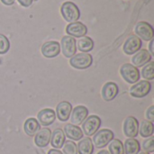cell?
Instances as JSON below:
<instances>
[{
    "label": "cell",
    "instance_id": "obj_29",
    "mask_svg": "<svg viewBox=\"0 0 154 154\" xmlns=\"http://www.w3.org/2000/svg\"><path fill=\"white\" fill-rule=\"evenodd\" d=\"M10 49V42L8 38L0 33V54L6 53Z\"/></svg>",
    "mask_w": 154,
    "mask_h": 154
},
{
    "label": "cell",
    "instance_id": "obj_36",
    "mask_svg": "<svg viewBox=\"0 0 154 154\" xmlns=\"http://www.w3.org/2000/svg\"><path fill=\"white\" fill-rule=\"evenodd\" d=\"M97 154H110V153H109V152H108V151H106V150H102V151H100V152H99Z\"/></svg>",
    "mask_w": 154,
    "mask_h": 154
},
{
    "label": "cell",
    "instance_id": "obj_32",
    "mask_svg": "<svg viewBox=\"0 0 154 154\" xmlns=\"http://www.w3.org/2000/svg\"><path fill=\"white\" fill-rule=\"evenodd\" d=\"M17 1L23 7H29L30 5H32L33 2V0H17Z\"/></svg>",
    "mask_w": 154,
    "mask_h": 154
},
{
    "label": "cell",
    "instance_id": "obj_30",
    "mask_svg": "<svg viewBox=\"0 0 154 154\" xmlns=\"http://www.w3.org/2000/svg\"><path fill=\"white\" fill-rule=\"evenodd\" d=\"M143 148L146 152H154V137H148L147 140L143 141Z\"/></svg>",
    "mask_w": 154,
    "mask_h": 154
},
{
    "label": "cell",
    "instance_id": "obj_17",
    "mask_svg": "<svg viewBox=\"0 0 154 154\" xmlns=\"http://www.w3.org/2000/svg\"><path fill=\"white\" fill-rule=\"evenodd\" d=\"M37 117H38V122L40 125L43 126H49L52 123H54L56 119V114L53 111V109L45 108V109L41 110L38 113Z\"/></svg>",
    "mask_w": 154,
    "mask_h": 154
},
{
    "label": "cell",
    "instance_id": "obj_12",
    "mask_svg": "<svg viewBox=\"0 0 154 154\" xmlns=\"http://www.w3.org/2000/svg\"><path fill=\"white\" fill-rule=\"evenodd\" d=\"M60 52V44L56 41H50L42 46V53L44 57L51 59L57 57Z\"/></svg>",
    "mask_w": 154,
    "mask_h": 154
},
{
    "label": "cell",
    "instance_id": "obj_24",
    "mask_svg": "<svg viewBox=\"0 0 154 154\" xmlns=\"http://www.w3.org/2000/svg\"><path fill=\"white\" fill-rule=\"evenodd\" d=\"M78 48L81 52H89L94 48V42L90 37L83 36L78 42Z\"/></svg>",
    "mask_w": 154,
    "mask_h": 154
},
{
    "label": "cell",
    "instance_id": "obj_33",
    "mask_svg": "<svg viewBox=\"0 0 154 154\" xmlns=\"http://www.w3.org/2000/svg\"><path fill=\"white\" fill-rule=\"evenodd\" d=\"M153 45H154V39H152V40H151L150 44H149V51H150L149 52L151 53V55H152V56H154Z\"/></svg>",
    "mask_w": 154,
    "mask_h": 154
},
{
    "label": "cell",
    "instance_id": "obj_5",
    "mask_svg": "<svg viewBox=\"0 0 154 154\" xmlns=\"http://www.w3.org/2000/svg\"><path fill=\"white\" fill-rule=\"evenodd\" d=\"M114 139V133L109 129H103L97 132L93 137V143L98 149L106 147Z\"/></svg>",
    "mask_w": 154,
    "mask_h": 154
},
{
    "label": "cell",
    "instance_id": "obj_13",
    "mask_svg": "<svg viewBox=\"0 0 154 154\" xmlns=\"http://www.w3.org/2000/svg\"><path fill=\"white\" fill-rule=\"evenodd\" d=\"M71 123L74 125H81L88 116V109L84 106H78L71 111Z\"/></svg>",
    "mask_w": 154,
    "mask_h": 154
},
{
    "label": "cell",
    "instance_id": "obj_35",
    "mask_svg": "<svg viewBox=\"0 0 154 154\" xmlns=\"http://www.w3.org/2000/svg\"><path fill=\"white\" fill-rule=\"evenodd\" d=\"M48 154H63L60 151L57 150V149H51L48 152Z\"/></svg>",
    "mask_w": 154,
    "mask_h": 154
},
{
    "label": "cell",
    "instance_id": "obj_20",
    "mask_svg": "<svg viewBox=\"0 0 154 154\" xmlns=\"http://www.w3.org/2000/svg\"><path fill=\"white\" fill-rule=\"evenodd\" d=\"M66 142V136L61 129H56L53 131L51 136V144L55 149H60Z\"/></svg>",
    "mask_w": 154,
    "mask_h": 154
},
{
    "label": "cell",
    "instance_id": "obj_22",
    "mask_svg": "<svg viewBox=\"0 0 154 154\" xmlns=\"http://www.w3.org/2000/svg\"><path fill=\"white\" fill-rule=\"evenodd\" d=\"M94 152L93 142L89 137L82 138V140L78 144V153L92 154Z\"/></svg>",
    "mask_w": 154,
    "mask_h": 154
},
{
    "label": "cell",
    "instance_id": "obj_25",
    "mask_svg": "<svg viewBox=\"0 0 154 154\" xmlns=\"http://www.w3.org/2000/svg\"><path fill=\"white\" fill-rule=\"evenodd\" d=\"M140 134L142 137L148 138L152 136L154 133V125L152 122H150L148 120H143L141 123L140 125Z\"/></svg>",
    "mask_w": 154,
    "mask_h": 154
},
{
    "label": "cell",
    "instance_id": "obj_19",
    "mask_svg": "<svg viewBox=\"0 0 154 154\" xmlns=\"http://www.w3.org/2000/svg\"><path fill=\"white\" fill-rule=\"evenodd\" d=\"M64 134L65 136L73 141H80L84 135L82 130L78 125H74L72 124H68L65 125Z\"/></svg>",
    "mask_w": 154,
    "mask_h": 154
},
{
    "label": "cell",
    "instance_id": "obj_26",
    "mask_svg": "<svg viewBox=\"0 0 154 154\" xmlns=\"http://www.w3.org/2000/svg\"><path fill=\"white\" fill-rule=\"evenodd\" d=\"M108 149L110 154H125L124 144L118 139H113L110 142Z\"/></svg>",
    "mask_w": 154,
    "mask_h": 154
},
{
    "label": "cell",
    "instance_id": "obj_10",
    "mask_svg": "<svg viewBox=\"0 0 154 154\" xmlns=\"http://www.w3.org/2000/svg\"><path fill=\"white\" fill-rule=\"evenodd\" d=\"M124 134L129 138H135L139 134V122L134 116H128L124 123Z\"/></svg>",
    "mask_w": 154,
    "mask_h": 154
},
{
    "label": "cell",
    "instance_id": "obj_14",
    "mask_svg": "<svg viewBox=\"0 0 154 154\" xmlns=\"http://www.w3.org/2000/svg\"><path fill=\"white\" fill-rule=\"evenodd\" d=\"M119 92V88L115 82H107L102 88V97L105 101L110 102L114 100Z\"/></svg>",
    "mask_w": 154,
    "mask_h": 154
},
{
    "label": "cell",
    "instance_id": "obj_15",
    "mask_svg": "<svg viewBox=\"0 0 154 154\" xmlns=\"http://www.w3.org/2000/svg\"><path fill=\"white\" fill-rule=\"evenodd\" d=\"M152 56L151 55V53L149 52V51L143 49L138 51L132 58V62L133 65L136 68H140L144 66L145 64H147L148 62H150L152 60Z\"/></svg>",
    "mask_w": 154,
    "mask_h": 154
},
{
    "label": "cell",
    "instance_id": "obj_38",
    "mask_svg": "<svg viewBox=\"0 0 154 154\" xmlns=\"http://www.w3.org/2000/svg\"><path fill=\"white\" fill-rule=\"evenodd\" d=\"M33 1H37V0H33Z\"/></svg>",
    "mask_w": 154,
    "mask_h": 154
},
{
    "label": "cell",
    "instance_id": "obj_9",
    "mask_svg": "<svg viewBox=\"0 0 154 154\" xmlns=\"http://www.w3.org/2000/svg\"><path fill=\"white\" fill-rule=\"evenodd\" d=\"M142 40L136 35H130L124 43V51L127 55H133L136 53L142 48Z\"/></svg>",
    "mask_w": 154,
    "mask_h": 154
},
{
    "label": "cell",
    "instance_id": "obj_31",
    "mask_svg": "<svg viewBox=\"0 0 154 154\" xmlns=\"http://www.w3.org/2000/svg\"><path fill=\"white\" fill-rule=\"evenodd\" d=\"M146 118L148 121L150 122H153L154 121V106H152L151 107L148 108V110L146 111Z\"/></svg>",
    "mask_w": 154,
    "mask_h": 154
},
{
    "label": "cell",
    "instance_id": "obj_1",
    "mask_svg": "<svg viewBox=\"0 0 154 154\" xmlns=\"http://www.w3.org/2000/svg\"><path fill=\"white\" fill-rule=\"evenodd\" d=\"M60 13L62 17L69 23L78 22L80 17V11L78 5L71 1H67L62 4L60 7Z\"/></svg>",
    "mask_w": 154,
    "mask_h": 154
},
{
    "label": "cell",
    "instance_id": "obj_3",
    "mask_svg": "<svg viewBox=\"0 0 154 154\" xmlns=\"http://www.w3.org/2000/svg\"><path fill=\"white\" fill-rule=\"evenodd\" d=\"M93 57L89 53L81 52L79 54H75L70 58L69 63L70 65L78 69H86L92 65Z\"/></svg>",
    "mask_w": 154,
    "mask_h": 154
},
{
    "label": "cell",
    "instance_id": "obj_37",
    "mask_svg": "<svg viewBox=\"0 0 154 154\" xmlns=\"http://www.w3.org/2000/svg\"><path fill=\"white\" fill-rule=\"evenodd\" d=\"M140 154H150L149 152H140Z\"/></svg>",
    "mask_w": 154,
    "mask_h": 154
},
{
    "label": "cell",
    "instance_id": "obj_18",
    "mask_svg": "<svg viewBox=\"0 0 154 154\" xmlns=\"http://www.w3.org/2000/svg\"><path fill=\"white\" fill-rule=\"evenodd\" d=\"M51 136V132L49 128L40 129V131L35 134L34 143L38 147L44 148L50 143Z\"/></svg>",
    "mask_w": 154,
    "mask_h": 154
},
{
    "label": "cell",
    "instance_id": "obj_8",
    "mask_svg": "<svg viewBox=\"0 0 154 154\" xmlns=\"http://www.w3.org/2000/svg\"><path fill=\"white\" fill-rule=\"evenodd\" d=\"M60 46H61V51L65 57L71 58L72 56H74L76 54L77 42H76L75 38H73L69 35L63 36L61 39Z\"/></svg>",
    "mask_w": 154,
    "mask_h": 154
},
{
    "label": "cell",
    "instance_id": "obj_6",
    "mask_svg": "<svg viewBox=\"0 0 154 154\" xmlns=\"http://www.w3.org/2000/svg\"><path fill=\"white\" fill-rule=\"evenodd\" d=\"M152 89V84L148 80H142L136 82L130 88V94L136 98H143L146 97Z\"/></svg>",
    "mask_w": 154,
    "mask_h": 154
},
{
    "label": "cell",
    "instance_id": "obj_2",
    "mask_svg": "<svg viewBox=\"0 0 154 154\" xmlns=\"http://www.w3.org/2000/svg\"><path fill=\"white\" fill-rule=\"evenodd\" d=\"M120 73L123 79L129 84H135L140 80V71L138 68L134 67L133 64L125 63L120 69Z\"/></svg>",
    "mask_w": 154,
    "mask_h": 154
},
{
    "label": "cell",
    "instance_id": "obj_16",
    "mask_svg": "<svg viewBox=\"0 0 154 154\" xmlns=\"http://www.w3.org/2000/svg\"><path fill=\"white\" fill-rule=\"evenodd\" d=\"M72 111V106L68 101H62L58 104L56 107V116L61 122H66L70 116Z\"/></svg>",
    "mask_w": 154,
    "mask_h": 154
},
{
    "label": "cell",
    "instance_id": "obj_11",
    "mask_svg": "<svg viewBox=\"0 0 154 154\" xmlns=\"http://www.w3.org/2000/svg\"><path fill=\"white\" fill-rule=\"evenodd\" d=\"M66 32L73 38H81L87 34L88 28L80 22H74L67 25Z\"/></svg>",
    "mask_w": 154,
    "mask_h": 154
},
{
    "label": "cell",
    "instance_id": "obj_28",
    "mask_svg": "<svg viewBox=\"0 0 154 154\" xmlns=\"http://www.w3.org/2000/svg\"><path fill=\"white\" fill-rule=\"evenodd\" d=\"M64 154H78V146L72 141H67L63 144Z\"/></svg>",
    "mask_w": 154,
    "mask_h": 154
},
{
    "label": "cell",
    "instance_id": "obj_7",
    "mask_svg": "<svg viewBox=\"0 0 154 154\" xmlns=\"http://www.w3.org/2000/svg\"><path fill=\"white\" fill-rule=\"evenodd\" d=\"M135 33L137 34L140 39H143L146 42L152 40L154 37V29L153 27L147 22L142 21L139 22L135 25Z\"/></svg>",
    "mask_w": 154,
    "mask_h": 154
},
{
    "label": "cell",
    "instance_id": "obj_27",
    "mask_svg": "<svg viewBox=\"0 0 154 154\" xmlns=\"http://www.w3.org/2000/svg\"><path fill=\"white\" fill-rule=\"evenodd\" d=\"M142 76L146 80H152L154 79V61L151 60L142 69Z\"/></svg>",
    "mask_w": 154,
    "mask_h": 154
},
{
    "label": "cell",
    "instance_id": "obj_23",
    "mask_svg": "<svg viewBox=\"0 0 154 154\" xmlns=\"http://www.w3.org/2000/svg\"><path fill=\"white\" fill-rule=\"evenodd\" d=\"M124 150L125 154H138L141 150L139 141L134 138L127 139L124 144Z\"/></svg>",
    "mask_w": 154,
    "mask_h": 154
},
{
    "label": "cell",
    "instance_id": "obj_21",
    "mask_svg": "<svg viewBox=\"0 0 154 154\" xmlns=\"http://www.w3.org/2000/svg\"><path fill=\"white\" fill-rule=\"evenodd\" d=\"M24 132L29 136H34L41 129V125L35 118H28L23 125Z\"/></svg>",
    "mask_w": 154,
    "mask_h": 154
},
{
    "label": "cell",
    "instance_id": "obj_4",
    "mask_svg": "<svg viewBox=\"0 0 154 154\" xmlns=\"http://www.w3.org/2000/svg\"><path fill=\"white\" fill-rule=\"evenodd\" d=\"M100 126H101L100 117L93 115V116H89L88 117H87L86 120L83 122L82 130L86 135L92 136L97 132Z\"/></svg>",
    "mask_w": 154,
    "mask_h": 154
},
{
    "label": "cell",
    "instance_id": "obj_34",
    "mask_svg": "<svg viewBox=\"0 0 154 154\" xmlns=\"http://www.w3.org/2000/svg\"><path fill=\"white\" fill-rule=\"evenodd\" d=\"M15 0H1V2L5 5H12Z\"/></svg>",
    "mask_w": 154,
    "mask_h": 154
}]
</instances>
